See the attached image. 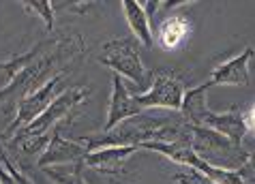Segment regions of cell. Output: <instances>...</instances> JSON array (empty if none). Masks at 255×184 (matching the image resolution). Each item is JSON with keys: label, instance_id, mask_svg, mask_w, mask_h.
Instances as JSON below:
<instances>
[{"label": "cell", "instance_id": "16", "mask_svg": "<svg viewBox=\"0 0 255 184\" xmlns=\"http://www.w3.org/2000/svg\"><path fill=\"white\" fill-rule=\"evenodd\" d=\"M174 184H217V182H212L208 176H204L200 172H195V169H189L187 167V172L176 174Z\"/></svg>", "mask_w": 255, "mask_h": 184}, {"label": "cell", "instance_id": "3", "mask_svg": "<svg viewBox=\"0 0 255 184\" xmlns=\"http://www.w3.org/2000/svg\"><path fill=\"white\" fill-rule=\"evenodd\" d=\"M187 141L197 152V157L212 167L236 172V169L243 167V163L249 157V152L243 146H236L225 135L212 129H206V126L187 124Z\"/></svg>", "mask_w": 255, "mask_h": 184}, {"label": "cell", "instance_id": "11", "mask_svg": "<svg viewBox=\"0 0 255 184\" xmlns=\"http://www.w3.org/2000/svg\"><path fill=\"white\" fill-rule=\"evenodd\" d=\"M139 146H112V148H101V150L88 152L84 159V167H93L97 172L103 174H120V169L131 154H135Z\"/></svg>", "mask_w": 255, "mask_h": 184}, {"label": "cell", "instance_id": "18", "mask_svg": "<svg viewBox=\"0 0 255 184\" xmlns=\"http://www.w3.org/2000/svg\"><path fill=\"white\" fill-rule=\"evenodd\" d=\"M247 126H249V131L255 133V105L251 109H247Z\"/></svg>", "mask_w": 255, "mask_h": 184}, {"label": "cell", "instance_id": "13", "mask_svg": "<svg viewBox=\"0 0 255 184\" xmlns=\"http://www.w3.org/2000/svg\"><path fill=\"white\" fill-rule=\"evenodd\" d=\"M187 37V24L182 22V17H167L161 24L159 30V41L165 49H174L178 47Z\"/></svg>", "mask_w": 255, "mask_h": 184}, {"label": "cell", "instance_id": "9", "mask_svg": "<svg viewBox=\"0 0 255 184\" xmlns=\"http://www.w3.org/2000/svg\"><path fill=\"white\" fill-rule=\"evenodd\" d=\"M86 154H88V148L84 141L65 139L60 133V126H56L52 131V139H49L45 152L37 159V165L41 169L56 167V165H77V163H84Z\"/></svg>", "mask_w": 255, "mask_h": 184}, {"label": "cell", "instance_id": "2", "mask_svg": "<svg viewBox=\"0 0 255 184\" xmlns=\"http://www.w3.org/2000/svg\"><path fill=\"white\" fill-rule=\"evenodd\" d=\"M206 92H208L206 84L187 90L182 111H180L182 118H185L189 124L206 126V129H212V131L225 135L236 146H243V139L247 137V133H249V126H247V109H240L238 105H234L232 109L223 111V114L212 111L208 107Z\"/></svg>", "mask_w": 255, "mask_h": 184}, {"label": "cell", "instance_id": "12", "mask_svg": "<svg viewBox=\"0 0 255 184\" xmlns=\"http://www.w3.org/2000/svg\"><path fill=\"white\" fill-rule=\"evenodd\" d=\"M123 11L127 17V24H129L131 32L135 34V39L141 45L152 47L154 45V37H152V26H150V17L146 15L144 6L135 0H123Z\"/></svg>", "mask_w": 255, "mask_h": 184}, {"label": "cell", "instance_id": "1", "mask_svg": "<svg viewBox=\"0 0 255 184\" xmlns=\"http://www.w3.org/2000/svg\"><path fill=\"white\" fill-rule=\"evenodd\" d=\"M84 52L86 41L80 34H58L41 41L26 54L0 62V71L9 75V84L0 90V109L11 111Z\"/></svg>", "mask_w": 255, "mask_h": 184}, {"label": "cell", "instance_id": "15", "mask_svg": "<svg viewBox=\"0 0 255 184\" xmlns=\"http://www.w3.org/2000/svg\"><path fill=\"white\" fill-rule=\"evenodd\" d=\"M24 9L30 13V15H37L39 19H43L45 30L52 32L54 30V4L47 2V0H34V2H22Z\"/></svg>", "mask_w": 255, "mask_h": 184}, {"label": "cell", "instance_id": "6", "mask_svg": "<svg viewBox=\"0 0 255 184\" xmlns=\"http://www.w3.org/2000/svg\"><path fill=\"white\" fill-rule=\"evenodd\" d=\"M135 101L141 109L163 107L172 111H182L187 96V86L174 69H159L152 73V84L146 92H135Z\"/></svg>", "mask_w": 255, "mask_h": 184}, {"label": "cell", "instance_id": "8", "mask_svg": "<svg viewBox=\"0 0 255 184\" xmlns=\"http://www.w3.org/2000/svg\"><path fill=\"white\" fill-rule=\"evenodd\" d=\"M255 58V49L245 47L240 54L232 56L230 60L217 65L210 71V80L206 88L212 86H251V60Z\"/></svg>", "mask_w": 255, "mask_h": 184}, {"label": "cell", "instance_id": "4", "mask_svg": "<svg viewBox=\"0 0 255 184\" xmlns=\"http://www.w3.org/2000/svg\"><path fill=\"white\" fill-rule=\"evenodd\" d=\"M97 62L114 71V75L127 77L137 86V92H146L152 84V71H148L141 62L133 37H118L103 43Z\"/></svg>", "mask_w": 255, "mask_h": 184}, {"label": "cell", "instance_id": "10", "mask_svg": "<svg viewBox=\"0 0 255 184\" xmlns=\"http://www.w3.org/2000/svg\"><path fill=\"white\" fill-rule=\"evenodd\" d=\"M146 109L139 107V103L135 101V96L127 90L125 82L120 75L112 77V96H110V105H108V120H105L103 133L114 131L116 126H120L127 120L135 118L139 114H144Z\"/></svg>", "mask_w": 255, "mask_h": 184}, {"label": "cell", "instance_id": "17", "mask_svg": "<svg viewBox=\"0 0 255 184\" xmlns=\"http://www.w3.org/2000/svg\"><path fill=\"white\" fill-rule=\"evenodd\" d=\"M236 172L240 174V178H245V180L255 178V152H249V157L243 163V167L236 169Z\"/></svg>", "mask_w": 255, "mask_h": 184}, {"label": "cell", "instance_id": "7", "mask_svg": "<svg viewBox=\"0 0 255 184\" xmlns=\"http://www.w3.org/2000/svg\"><path fill=\"white\" fill-rule=\"evenodd\" d=\"M67 75H69L67 69L60 71V73H56L49 82H45L39 90H34L32 94H28L24 101L17 105V114H15V118H13V122L6 126L2 139L13 137L19 129H24L26 124H30L32 120H37L41 114H43L49 105H52L56 98H58L62 92H65V90H62V82H65Z\"/></svg>", "mask_w": 255, "mask_h": 184}, {"label": "cell", "instance_id": "5", "mask_svg": "<svg viewBox=\"0 0 255 184\" xmlns=\"http://www.w3.org/2000/svg\"><path fill=\"white\" fill-rule=\"evenodd\" d=\"M90 88H82V86H73L65 90L49 107L41 114L37 120H32L30 124H26L24 129H19L13 139L22 141V139H30V137H43L49 135V131H54L62 118H73L77 105H82L88 98Z\"/></svg>", "mask_w": 255, "mask_h": 184}, {"label": "cell", "instance_id": "14", "mask_svg": "<svg viewBox=\"0 0 255 184\" xmlns=\"http://www.w3.org/2000/svg\"><path fill=\"white\" fill-rule=\"evenodd\" d=\"M0 184H32V180L11 161L2 141H0Z\"/></svg>", "mask_w": 255, "mask_h": 184}]
</instances>
